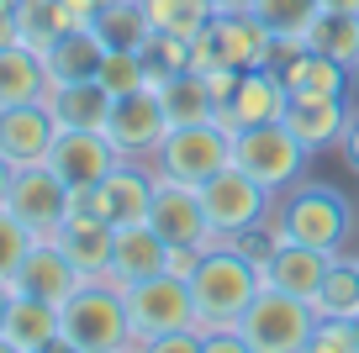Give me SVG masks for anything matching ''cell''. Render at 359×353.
<instances>
[{"label":"cell","instance_id":"30bf717a","mask_svg":"<svg viewBox=\"0 0 359 353\" xmlns=\"http://www.w3.org/2000/svg\"><path fill=\"white\" fill-rule=\"evenodd\" d=\"M148 206H154V169H143V158H122L106 179L74 190L69 211H90L111 227H127V221H148Z\"/></svg>","mask_w":359,"mask_h":353},{"label":"cell","instance_id":"f907efd6","mask_svg":"<svg viewBox=\"0 0 359 353\" xmlns=\"http://www.w3.org/2000/svg\"><path fill=\"white\" fill-rule=\"evenodd\" d=\"M354 264H359V254H354Z\"/></svg>","mask_w":359,"mask_h":353},{"label":"cell","instance_id":"f35d334b","mask_svg":"<svg viewBox=\"0 0 359 353\" xmlns=\"http://www.w3.org/2000/svg\"><path fill=\"white\" fill-rule=\"evenodd\" d=\"M338 153H344V164L359 174V106L348 111V127H344V137H338Z\"/></svg>","mask_w":359,"mask_h":353},{"label":"cell","instance_id":"9a60e30c","mask_svg":"<svg viewBox=\"0 0 359 353\" xmlns=\"http://www.w3.org/2000/svg\"><path fill=\"white\" fill-rule=\"evenodd\" d=\"M285 106H291V90H285L280 69L264 64V69H243L233 85V95L222 100L217 122L227 132H243V127H264V122H285Z\"/></svg>","mask_w":359,"mask_h":353},{"label":"cell","instance_id":"ab89813d","mask_svg":"<svg viewBox=\"0 0 359 353\" xmlns=\"http://www.w3.org/2000/svg\"><path fill=\"white\" fill-rule=\"evenodd\" d=\"M201 254H206V248H169L164 269H169V275H180V279H191L196 264H201Z\"/></svg>","mask_w":359,"mask_h":353},{"label":"cell","instance_id":"ee69618b","mask_svg":"<svg viewBox=\"0 0 359 353\" xmlns=\"http://www.w3.org/2000/svg\"><path fill=\"white\" fill-rule=\"evenodd\" d=\"M11 179H16V169L0 158V206H6V195H11Z\"/></svg>","mask_w":359,"mask_h":353},{"label":"cell","instance_id":"1f68e13d","mask_svg":"<svg viewBox=\"0 0 359 353\" xmlns=\"http://www.w3.org/2000/svg\"><path fill=\"white\" fill-rule=\"evenodd\" d=\"M95 32L106 37V48H133V53H143L148 37H154V22H148L143 0H116L111 11L95 16Z\"/></svg>","mask_w":359,"mask_h":353},{"label":"cell","instance_id":"bcb514c9","mask_svg":"<svg viewBox=\"0 0 359 353\" xmlns=\"http://www.w3.org/2000/svg\"><path fill=\"white\" fill-rule=\"evenodd\" d=\"M6 306H11V285L0 279V327H6Z\"/></svg>","mask_w":359,"mask_h":353},{"label":"cell","instance_id":"7a4b0ae2","mask_svg":"<svg viewBox=\"0 0 359 353\" xmlns=\"http://www.w3.org/2000/svg\"><path fill=\"white\" fill-rule=\"evenodd\" d=\"M264 290V269L254 254L238 243H212L191 275V300H196V327H238L248 300Z\"/></svg>","mask_w":359,"mask_h":353},{"label":"cell","instance_id":"f6af8a7d","mask_svg":"<svg viewBox=\"0 0 359 353\" xmlns=\"http://www.w3.org/2000/svg\"><path fill=\"white\" fill-rule=\"evenodd\" d=\"M217 11H254V0H212Z\"/></svg>","mask_w":359,"mask_h":353},{"label":"cell","instance_id":"f546056e","mask_svg":"<svg viewBox=\"0 0 359 353\" xmlns=\"http://www.w3.org/2000/svg\"><path fill=\"white\" fill-rule=\"evenodd\" d=\"M143 11H148V22H154V32L196 43V37L206 32V22L217 16V6L212 0H143Z\"/></svg>","mask_w":359,"mask_h":353},{"label":"cell","instance_id":"681fc988","mask_svg":"<svg viewBox=\"0 0 359 353\" xmlns=\"http://www.w3.org/2000/svg\"><path fill=\"white\" fill-rule=\"evenodd\" d=\"M354 327H359V317H354Z\"/></svg>","mask_w":359,"mask_h":353},{"label":"cell","instance_id":"c3c4849f","mask_svg":"<svg viewBox=\"0 0 359 353\" xmlns=\"http://www.w3.org/2000/svg\"><path fill=\"white\" fill-rule=\"evenodd\" d=\"M6 6H16V0H6Z\"/></svg>","mask_w":359,"mask_h":353},{"label":"cell","instance_id":"d590c367","mask_svg":"<svg viewBox=\"0 0 359 353\" xmlns=\"http://www.w3.org/2000/svg\"><path fill=\"white\" fill-rule=\"evenodd\" d=\"M312 353H359V327H354V317H317V327H312Z\"/></svg>","mask_w":359,"mask_h":353},{"label":"cell","instance_id":"cb8c5ba5","mask_svg":"<svg viewBox=\"0 0 359 353\" xmlns=\"http://www.w3.org/2000/svg\"><path fill=\"white\" fill-rule=\"evenodd\" d=\"M111 90L101 79H64V85H48L43 106L53 111L58 127H101L106 132V116H111Z\"/></svg>","mask_w":359,"mask_h":353},{"label":"cell","instance_id":"3957f363","mask_svg":"<svg viewBox=\"0 0 359 353\" xmlns=\"http://www.w3.org/2000/svg\"><path fill=\"white\" fill-rule=\"evenodd\" d=\"M58 348H69V353H127L133 348L127 296L116 279H85L58 306Z\"/></svg>","mask_w":359,"mask_h":353},{"label":"cell","instance_id":"b9f144b4","mask_svg":"<svg viewBox=\"0 0 359 353\" xmlns=\"http://www.w3.org/2000/svg\"><path fill=\"white\" fill-rule=\"evenodd\" d=\"M11 43H16V6L0 0V48H11Z\"/></svg>","mask_w":359,"mask_h":353},{"label":"cell","instance_id":"ba28073f","mask_svg":"<svg viewBox=\"0 0 359 353\" xmlns=\"http://www.w3.org/2000/svg\"><path fill=\"white\" fill-rule=\"evenodd\" d=\"M233 164V132L222 122H191V127H169L164 143L154 148V169L185 185H206L217 169Z\"/></svg>","mask_w":359,"mask_h":353},{"label":"cell","instance_id":"6da1fadb","mask_svg":"<svg viewBox=\"0 0 359 353\" xmlns=\"http://www.w3.org/2000/svg\"><path fill=\"white\" fill-rule=\"evenodd\" d=\"M264 227L275 232V237L323 248V254H348V237H354V200H348L344 190L323 185V179H296V185L280 190V200L269 206Z\"/></svg>","mask_w":359,"mask_h":353},{"label":"cell","instance_id":"d6986e66","mask_svg":"<svg viewBox=\"0 0 359 353\" xmlns=\"http://www.w3.org/2000/svg\"><path fill=\"white\" fill-rule=\"evenodd\" d=\"M0 348H11V353H48V348H58V306L11 290L6 327H0Z\"/></svg>","mask_w":359,"mask_h":353},{"label":"cell","instance_id":"83f0119b","mask_svg":"<svg viewBox=\"0 0 359 353\" xmlns=\"http://www.w3.org/2000/svg\"><path fill=\"white\" fill-rule=\"evenodd\" d=\"M69 27H85V22H74V11L64 0H16V43L48 53Z\"/></svg>","mask_w":359,"mask_h":353},{"label":"cell","instance_id":"e575fe53","mask_svg":"<svg viewBox=\"0 0 359 353\" xmlns=\"http://www.w3.org/2000/svg\"><path fill=\"white\" fill-rule=\"evenodd\" d=\"M32 237H37V232H27L22 221H16V211H11V206H0V279H6V285H11L16 264L27 258Z\"/></svg>","mask_w":359,"mask_h":353},{"label":"cell","instance_id":"7bdbcfd3","mask_svg":"<svg viewBox=\"0 0 359 353\" xmlns=\"http://www.w3.org/2000/svg\"><path fill=\"white\" fill-rule=\"evenodd\" d=\"M323 11H344V16H359V0H317Z\"/></svg>","mask_w":359,"mask_h":353},{"label":"cell","instance_id":"4fadbf2b","mask_svg":"<svg viewBox=\"0 0 359 353\" xmlns=\"http://www.w3.org/2000/svg\"><path fill=\"white\" fill-rule=\"evenodd\" d=\"M116 164H122V153H116V143L101 127H58L53 148H48V169H53L69 190H85V185H95V179H106Z\"/></svg>","mask_w":359,"mask_h":353},{"label":"cell","instance_id":"8992f818","mask_svg":"<svg viewBox=\"0 0 359 353\" xmlns=\"http://www.w3.org/2000/svg\"><path fill=\"white\" fill-rule=\"evenodd\" d=\"M306 158H312V148H306L285 122H264V127L233 132V164L243 169V174H254L264 190H275V195L291 190L296 179L306 174Z\"/></svg>","mask_w":359,"mask_h":353},{"label":"cell","instance_id":"484cf974","mask_svg":"<svg viewBox=\"0 0 359 353\" xmlns=\"http://www.w3.org/2000/svg\"><path fill=\"white\" fill-rule=\"evenodd\" d=\"M158 100H164V116L169 127H191V122H217V95L212 85H206V74H196V69H175V74L154 79Z\"/></svg>","mask_w":359,"mask_h":353},{"label":"cell","instance_id":"7402d4cb","mask_svg":"<svg viewBox=\"0 0 359 353\" xmlns=\"http://www.w3.org/2000/svg\"><path fill=\"white\" fill-rule=\"evenodd\" d=\"M164 258H169L164 237H158L148 221H127V227H116L106 279H116V285H137V279H148V275H164Z\"/></svg>","mask_w":359,"mask_h":353},{"label":"cell","instance_id":"7dc6e473","mask_svg":"<svg viewBox=\"0 0 359 353\" xmlns=\"http://www.w3.org/2000/svg\"><path fill=\"white\" fill-rule=\"evenodd\" d=\"M354 85H359V69H354Z\"/></svg>","mask_w":359,"mask_h":353},{"label":"cell","instance_id":"5b68a950","mask_svg":"<svg viewBox=\"0 0 359 353\" xmlns=\"http://www.w3.org/2000/svg\"><path fill=\"white\" fill-rule=\"evenodd\" d=\"M312 327H317V306L302 296H285V290L264 285L248 311L238 317L248 353H312Z\"/></svg>","mask_w":359,"mask_h":353},{"label":"cell","instance_id":"52a82bcc","mask_svg":"<svg viewBox=\"0 0 359 353\" xmlns=\"http://www.w3.org/2000/svg\"><path fill=\"white\" fill-rule=\"evenodd\" d=\"M201 206H206V221H212L217 243H233V237L259 232L269 221L275 190H264L254 174H243L238 164H227V169H217V174L201 185Z\"/></svg>","mask_w":359,"mask_h":353},{"label":"cell","instance_id":"4dcf8cb0","mask_svg":"<svg viewBox=\"0 0 359 353\" xmlns=\"http://www.w3.org/2000/svg\"><path fill=\"white\" fill-rule=\"evenodd\" d=\"M312 306H317V317H359V264H354V254H333Z\"/></svg>","mask_w":359,"mask_h":353},{"label":"cell","instance_id":"d4e9b609","mask_svg":"<svg viewBox=\"0 0 359 353\" xmlns=\"http://www.w3.org/2000/svg\"><path fill=\"white\" fill-rule=\"evenodd\" d=\"M106 53H111L106 37L95 32V22H85V27H69V32L43 53V64H48V79L64 85V79H95L101 64H106Z\"/></svg>","mask_w":359,"mask_h":353},{"label":"cell","instance_id":"8d00e7d4","mask_svg":"<svg viewBox=\"0 0 359 353\" xmlns=\"http://www.w3.org/2000/svg\"><path fill=\"white\" fill-rule=\"evenodd\" d=\"M148 353H206L201 327H175V332H158V338L148 342Z\"/></svg>","mask_w":359,"mask_h":353},{"label":"cell","instance_id":"d6a6232c","mask_svg":"<svg viewBox=\"0 0 359 353\" xmlns=\"http://www.w3.org/2000/svg\"><path fill=\"white\" fill-rule=\"evenodd\" d=\"M317 11H323L317 0H254V16L280 37V48H302V37L317 22Z\"/></svg>","mask_w":359,"mask_h":353},{"label":"cell","instance_id":"4316f807","mask_svg":"<svg viewBox=\"0 0 359 353\" xmlns=\"http://www.w3.org/2000/svg\"><path fill=\"white\" fill-rule=\"evenodd\" d=\"M48 64L37 48L11 43L0 48V106H27V100H43L48 95Z\"/></svg>","mask_w":359,"mask_h":353},{"label":"cell","instance_id":"e0dca14e","mask_svg":"<svg viewBox=\"0 0 359 353\" xmlns=\"http://www.w3.org/2000/svg\"><path fill=\"white\" fill-rule=\"evenodd\" d=\"M58 137V122L43 100H27V106H0V158L11 169H32L48 164V148Z\"/></svg>","mask_w":359,"mask_h":353},{"label":"cell","instance_id":"7c38bea8","mask_svg":"<svg viewBox=\"0 0 359 353\" xmlns=\"http://www.w3.org/2000/svg\"><path fill=\"white\" fill-rule=\"evenodd\" d=\"M6 206L16 211V221H22L27 232H37V237H53V232L64 227L69 206H74V190H69L48 164H32V169H16Z\"/></svg>","mask_w":359,"mask_h":353},{"label":"cell","instance_id":"9c48e42d","mask_svg":"<svg viewBox=\"0 0 359 353\" xmlns=\"http://www.w3.org/2000/svg\"><path fill=\"white\" fill-rule=\"evenodd\" d=\"M127 296V321H133V348H148L158 332L175 327H196V300H191V279L180 275H148L137 285H122Z\"/></svg>","mask_w":359,"mask_h":353},{"label":"cell","instance_id":"44dd1931","mask_svg":"<svg viewBox=\"0 0 359 353\" xmlns=\"http://www.w3.org/2000/svg\"><path fill=\"white\" fill-rule=\"evenodd\" d=\"M348 111H354L348 95H291L285 127H291L312 153H323V148H338V137H344V127H348Z\"/></svg>","mask_w":359,"mask_h":353},{"label":"cell","instance_id":"603a6c76","mask_svg":"<svg viewBox=\"0 0 359 353\" xmlns=\"http://www.w3.org/2000/svg\"><path fill=\"white\" fill-rule=\"evenodd\" d=\"M280 53H285V64H275V69H280V79H285L291 95H348V90H354V74H348L344 64L312 53L306 43L302 48H280Z\"/></svg>","mask_w":359,"mask_h":353},{"label":"cell","instance_id":"f1b7e54d","mask_svg":"<svg viewBox=\"0 0 359 353\" xmlns=\"http://www.w3.org/2000/svg\"><path fill=\"white\" fill-rule=\"evenodd\" d=\"M312 53L333 58V64H344L348 74L359 69V16H344V11H317V22L306 27L302 37Z\"/></svg>","mask_w":359,"mask_h":353},{"label":"cell","instance_id":"60d3db41","mask_svg":"<svg viewBox=\"0 0 359 353\" xmlns=\"http://www.w3.org/2000/svg\"><path fill=\"white\" fill-rule=\"evenodd\" d=\"M64 6H69V11H74V22H95V16H101V11H111L116 0H64Z\"/></svg>","mask_w":359,"mask_h":353},{"label":"cell","instance_id":"836d02e7","mask_svg":"<svg viewBox=\"0 0 359 353\" xmlns=\"http://www.w3.org/2000/svg\"><path fill=\"white\" fill-rule=\"evenodd\" d=\"M101 79L111 95H133V90H143V85H154V74H148V64H143V53H133V48H111L106 53V64H101Z\"/></svg>","mask_w":359,"mask_h":353},{"label":"cell","instance_id":"74e56055","mask_svg":"<svg viewBox=\"0 0 359 353\" xmlns=\"http://www.w3.org/2000/svg\"><path fill=\"white\" fill-rule=\"evenodd\" d=\"M201 342H206V353H248V342H243L238 327H206Z\"/></svg>","mask_w":359,"mask_h":353},{"label":"cell","instance_id":"5bb4252c","mask_svg":"<svg viewBox=\"0 0 359 353\" xmlns=\"http://www.w3.org/2000/svg\"><path fill=\"white\" fill-rule=\"evenodd\" d=\"M169 132V116H164V100H158L154 85L133 90V95H116L111 100V116H106V137L116 143L122 158H154V148L164 143Z\"/></svg>","mask_w":359,"mask_h":353},{"label":"cell","instance_id":"2e32d148","mask_svg":"<svg viewBox=\"0 0 359 353\" xmlns=\"http://www.w3.org/2000/svg\"><path fill=\"white\" fill-rule=\"evenodd\" d=\"M79 285H85V275H79L74 258L58 248V237H32L27 258L16 264V275H11V290L37 296V300H53V306H64Z\"/></svg>","mask_w":359,"mask_h":353},{"label":"cell","instance_id":"ac0fdd59","mask_svg":"<svg viewBox=\"0 0 359 353\" xmlns=\"http://www.w3.org/2000/svg\"><path fill=\"white\" fill-rule=\"evenodd\" d=\"M327 264H333V254H323V248H306V243H291V237H275V243H269V254L259 258V269H264V285L285 290V296H302V300H317Z\"/></svg>","mask_w":359,"mask_h":353},{"label":"cell","instance_id":"277c9868","mask_svg":"<svg viewBox=\"0 0 359 353\" xmlns=\"http://www.w3.org/2000/svg\"><path fill=\"white\" fill-rule=\"evenodd\" d=\"M280 53V37L269 32L254 11H217L206 32L191 43V69L212 74V69H264Z\"/></svg>","mask_w":359,"mask_h":353},{"label":"cell","instance_id":"8fae6325","mask_svg":"<svg viewBox=\"0 0 359 353\" xmlns=\"http://www.w3.org/2000/svg\"><path fill=\"white\" fill-rule=\"evenodd\" d=\"M148 227L164 237L169 248H212L217 232L206 221L201 206V185H185V179H169L154 169V206H148Z\"/></svg>","mask_w":359,"mask_h":353},{"label":"cell","instance_id":"ffe728a7","mask_svg":"<svg viewBox=\"0 0 359 353\" xmlns=\"http://www.w3.org/2000/svg\"><path fill=\"white\" fill-rule=\"evenodd\" d=\"M53 237H58V248L74 258V269L85 279H106V269H111V243H116L111 221L90 216V211H69L64 227H58Z\"/></svg>","mask_w":359,"mask_h":353}]
</instances>
